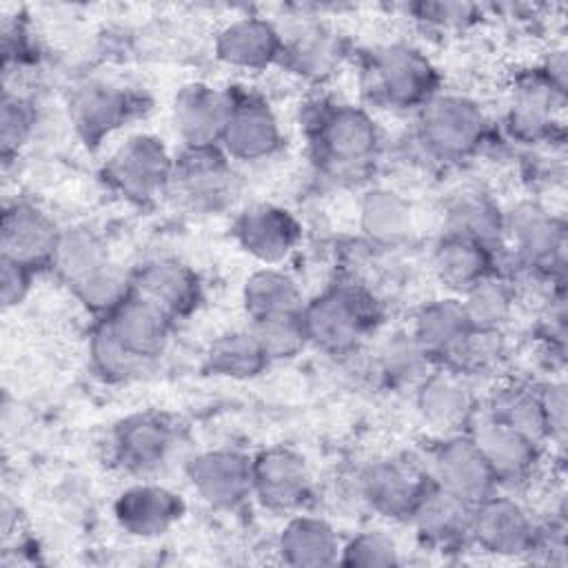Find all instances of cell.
Wrapping results in <instances>:
<instances>
[{"mask_svg": "<svg viewBox=\"0 0 568 568\" xmlns=\"http://www.w3.org/2000/svg\"><path fill=\"white\" fill-rule=\"evenodd\" d=\"M466 433L481 450L497 488L521 486L535 475L541 459V444L488 415L481 402Z\"/></svg>", "mask_w": 568, "mask_h": 568, "instance_id": "9c48e42d", "label": "cell"}, {"mask_svg": "<svg viewBox=\"0 0 568 568\" xmlns=\"http://www.w3.org/2000/svg\"><path fill=\"white\" fill-rule=\"evenodd\" d=\"M444 233L497 246L504 240V213L484 191L457 193L444 213Z\"/></svg>", "mask_w": 568, "mask_h": 568, "instance_id": "d6a6232c", "label": "cell"}, {"mask_svg": "<svg viewBox=\"0 0 568 568\" xmlns=\"http://www.w3.org/2000/svg\"><path fill=\"white\" fill-rule=\"evenodd\" d=\"M89 359L95 375H100L104 382H126L146 368V364L135 359L113 339V335L100 320L93 326L89 339Z\"/></svg>", "mask_w": 568, "mask_h": 568, "instance_id": "60d3db41", "label": "cell"}, {"mask_svg": "<svg viewBox=\"0 0 568 568\" xmlns=\"http://www.w3.org/2000/svg\"><path fill=\"white\" fill-rule=\"evenodd\" d=\"M337 564L355 568H386L399 566L402 557L390 535H386L384 530H362L346 544H342Z\"/></svg>", "mask_w": 568, "mask_h": 568, "instance_id": "7bdbcfd3", "label": "cell"}, {"mask_svg": "<svg viewBox=\"0 0 568 568\" xmlns=\"http://www.w3.org/2000/svg\"><path fill=\"white\" fill-rule=\"evenodd\" d=\"M410 11L428 24L437 27H466L470 24L479 9L475 4H462V2H419L413 4Z\"/></svg>", "mask_w": 568, "mask_h": 568, "instance_id": "f6af8a7d", "label": "cell"}, {"mask_svg": "<svg viewBox=\"0 0 568 568\" xmlns=\"http://www.w3.org/2000/svg\"><path fill=\"white\" fill-rule=\"evenodd\" d=\"M271 364L253 331H233L215 337L204 355V371L217 377L251 379Z\"/></svg>", "mask_w": 568, "mask_h": 568, "instance_id": "e575fe53", "label": "cell"}, {"mask_svg": "<svg viewBox=\"0 0 568 568\" xmlns=\"http://www.w3.org/2000/svg\"><path fill=\"white\" fill-rule=\"evenodd\" d=\"M382 304L359 282H339L304 302L302 322L308 344L328 355H351L377 328Z\"/></svg>", "mask_w": 568, "mask_h": 568, "instance_id": "7a4b0ae2", "label": "cell"}, {"mask_svg": "<svg viewBox=\"0 0 568 568\" xmlns=\"http://www.w3.org/2000/svg\"><path fill=\"white\" fill-rule=\"evenodd\" d=\"M62 229L36 204L13 202L2 211L0 248L2 260L16 262L29 271L51 268Z\"/></svg>", "mask_w": 568, "mask_h": 568, "instance_id": "2e32d148", "label": "cell"}, {"mask_svg": "<svg viewBox=\"0 0 568 568\" xmlns=\"http://www.w3.org/2000/svg\"><path fill=\"white\" fill-rule=\"evenodd\" d=\"M133 291L162 306L173 320L189 317L202 302L200 275L175 257H153L131 271Z\"/></svg>", "mask_w": 568, "mask_h": 568, "instance_id": "603a6c76", "label": "cell"}, {"mask_svg": "<svg viewBox=\"0 0 568 568\" xmlns=\"http://www.w3.org/2000/svg\"><path fill=\"white\" fill-rule=\"evenodd\" d=\"M415 404L422 419L446 437L466 433L479 408V397L475 395L468 377L444 366H435L417 384Z\"/></svg>", "mask_w": 568, "mask_h": 568, "instance_id": "ac0fdd59", "label": "cell"}, {"mask_svg": "<svg viewBox=\"0 0 568 568\" xmlns=\"http://www.w3.org/2000/svg\"><path fill=\"white\" fill-rule=\"evenodd\" d=\"M344 55V42L333 29L324 24H304L295 36L284 38L280 64L306 80L320 82L335 73Z\"/></svg>", "mask_w": 568, "mask_h": 568, "instance_id": "f1b7e54d", "label": "cell"}, {"mask_svg": "<svg viewBox=\"0 0 568 568\" xmlns=\"http://www.w3.org/2000/svg\"><path fill=\"white\" fill-rule=\"evenodd\" d=\"M313 493L308 466L291 448L273 446L253 457V497L271 513H300Z\"/></svg>", "mask_w": 568, "mask_h": 568, "instance_id": "5bb4252c", "label": "cell"}, {"mask_svg": "<svg viewBox=\"0 0 568 568\" xmlns=\"http://www.w3.org/2000/svg\"><path fill=\"white\" fill-rule=\"evenodd\" d=\"M282 142L284 135L268 102L255 93L231 89V111L220 142L229 160L260 162L275 155Z\"/></svg>", "mask_w": 568, "mask_h": 568, "instance_id": "8fae6325", "label": "cell"}, {"mask_svg": "<svg viewBox=\"0 0 568 568\" xmlns=\"http://www.w3.org/2000/svg\"><path fill=\"white\" fill-rule=\"evenodd\" d=\"M408 331L433 359V364L439 366L470 331V324L459 297H442L419 306Z\"/></svg>", "mask_w": 568, "mask_h": 568, "instance_id": "f546056e", "label": "cell"}, {"mask_svg": "<svg viewBox=\"0 0 568 568\" xmlns=\"http://www.w3.org/2000/svg\"><path fill=\"white\" fill-rule=\"evenodd\" d=\"M484 410L495 419L504 422L506 426L524 433L526 437L535 439L537 444H546L548 439V424L539 397V386L530 384H506L497 388L488 402H481Z\"/></svg>", "mask_w": 568, "mask_h": 568, "instance_id": "836d02e7", "label": "cell"}, {"mask_svg": "<svg viewBox=\"0 0 568 568\" xmlns=\"http://www.w3.org/2000/svg\"><path fill=\"white\" fill-rule=\"evenodd\" d=\"M242 302L251 324L282 315H297L304 308V295L297 282L275 266H264L246 277Z\"/></svg>", "mask_w": 568, "mask_h": 568, "instance_id": "1f68e13d", "label": "cell"}, {"mask_svg": "<svg viewBox=\"0 0 568 568\" xmlns=\"http://www.w3.org/2000/svg\"><path fill=\"white\" fill-rule=\"evenodd\" d=\"M33 124H36V113L31 104L24 98L4 91L2 118H0V146H2L4 162H9L27 144V140L31 138Z\"/></svg>", "mask_w": 568, "mask_h": 568, "instance_id": "ee69618b", "label": "cell"}, {"mask_svg": "<svg viewBox=\"0 0 568 568\" xmlns=\"http://www.w3.org/2000/svg\"><path fill=\"white\" fill-rule=\"evenodd\" d=\"M541 526L515 497L493 493L473 506L470 546L497 557H521L535 552Z\"/></svg>", "mask_w": 568, "mask_h": 568, "instance_id": "52a82bcc", "label": "cell"}, {"mask_svg": "<svg viewBox=\"0 0 568 568\" xmlns=\"http://www.w3.org/2000/svg\"><path fill=\"white\" fill-rule=\"evenodd\" d=\"M566 91L555 87L546 71L532 69L517 78L506 111V131L524 144L546 142L559 131L557 111L564 104Z\"/></svg>", "mask_w": 568, "mask_h": 568, "instance_id": "4fadbf2b", "label": "cell"}, {"mask_svg": "<svg viewBox=\"0 0 568 568\" xmlns=\"http://www.w3.org/2000/svg\"><path fill=\"white\" fill-rule=\"evenodd\" d=\"M430 262L435 277L455 295H462L479 280L497 273L493 246L450 233L437 240Z\"/></svg>", "mask_w": 568, "mask_h": 568, "instance_id": "4316f807", "label": "cell"}, {"mask_svg": "<svg viewBox=\"0 0 568 568\" xmlns=\"http://www.w3.org/2000/svg\"><path fill=\"white\" fill-rule=\"evenodd\" d=\"M109 262L111 257L102 237L87 226H73L60 233L51 268L69 288H73Z\"/></svg>", "mask_w": 568, "mask_h": 568, "instance_id": "d590c367", "label": "cell"}, {"mask_svg": "<svg viewBox=\"0 0 568 568\" xmlns=\"http://www.w3.org/2000/svg\"><path fill=\"white\" fill-rule=\"evenodd\" d=\"M71 293L80 300L84 308H89L93 315H98V320H102L133 293V277L118 264L109 262L93 275L75 284Z\"/></svg>", "mask_w": 568, "mask_h": 568, "instance_id": "ab89813d", "label": "cell"}, {"mask_svg": "<svg viewBox=\"0 0 568 568\" xmlns=\"http://www.w3.org/2000/svg\"><path fill=\"white\" fill-rule=\"evenodd\" d=\"M233 237L248 255L273 266L295 251L302 240V226L291 211L255 202L235 217Z\"/></svg>", "mask_w": 568, "mask_h": 568, "instance_id": "ffe728a7", "label": "cell"}, {"mask_svg": "<svg viewBox=\"0 0 568 568\" xmlns=\"http://www.w3.org/2000/svg\"><path fill=\"white\" fill-rule=\"evenodd\" d=\"M69 109L78 133L89 144H98L129 122L140 111V102L135 93L126 89L104 82H89L73 93Z\"/></svg>", "mask_w": 568, "mask_h": 568, "instance_id": "d4e9b609", "label": "cell"}, {"mask_svg": "<svg viewBox=\"0 0 568 568\" xmlns=\"http://www.w3.org/2000/svg\"><path fill=\"white\" fill-rule=\"evenodd\" d=\"M178 444L175 424L162 413H133L120 419L111 433L109 448L113 462L129 473L158 470Z\"/></svg>", "mask_w": 568, "mask_h": 568, "instance_id": "9a60e30c", "label": "cell"}, {"mask_svg": "<svg viewBox=\"0 0 568 568\" xmlns=\"http://www.w3.org/2000/svg\"><path fill=\"white\" fill-rule=\"evenodd\" d=\"M193 490L217 510H235L253 497V457L235 448H213L186 464Z\"/></svg>", "mask_w": 568, "mask_h": 568, "instance_id": "7c38bea8", "label": "cell"}, {"mask_svg": "<svg viewBox=\"0 0 568 568\" xmlns=\"http://www.w3.org/2000/svg\"><path fill=\"white\" fill-rule=\"evenodd\" d=\"M175 158L155 135L140 133L122 142L104 162L102 178L124 200L149 204L173 182Z\"/></svg>", "mask_w": 568, "mask_h": 568, "instance_id": "5b68a950", "label": "cell"}, {"mask_svg": "<svg viewBox=\"0 0 568 568\" xmlns=\"http://www.w3.org/2000/svg\"><path fill=\"white\" fill-rule=\"evenodd\" d=\"M277 552L288 566H335L339 561L342 539L326 519L313 515H293L277 537Z\"/></svg>", "mask_w": 568, "mask_h": 568, "instance_id": "83f0119b", "label": "cell"}, {"mask_svg": "<svg viewBox=\"0 0 568 568\" xmlns=\"http://www.w3.org/2000/svg\"><path fill=\"white\" fill-rule=\"evenodd\" d=\"M504 237L515 262L537 277L564 282L566 224L537 204H519L504 213Z\"/></svg>", "mask_w": 568, "mask_h": 568, "instance_id": "8992f818", "label": "cell"}, {"mask_svg": "<svg viewBox=\"0 0 568 568\" xmlns=\"http://www.w3.org/2000/svg\"><path fill=\"white\" fill-rule=\"evenodd\" d=\"M539 397L548 424V439L557 446L566 442V386L561 382H548L539 386Z\"/></svg>", "mask_w": 568, "mask_h": 568, "instance_id": "bcb514c9", "label": "cell"}, {"mask_svg": "<svg viewBox=\"0 0 568 568\" xmlns=\"http://www.w3.org/2000/svg\"><path fill=\"white\" fill-rule=\"evenodd\" d=\"M359 231L377 248H395L413 233V209L395 191L373 189L359 202Z\"/></svg>", "mask_w": 568, "mask_h": 568, "instance_id": "4dcf8cb0", "label": "cell"}, {"mask_svg": "<svg viewBox=\"0 0 568 568\" xmlns=\"http://www.w3.org/2000/svg\"><path fill=\"white\" fill-rule=\"evenodd\" d=\"M470 504L430 484L410 513L408 524L424 546L439 552H455L470 546Z\"/></svg>", "mask_w": 568, "mask_h": 568, "instance_id": "7402d4cb", "label": "cell"}, {"mask_svg": "<svg viewBox=\"0 0 568 568\" xmlns=\"http://www.w3.org/2000/svg\"><path fill=\"white\" fill-rule=\"evenodd\" d=\"M415 135L426 155L442 162H462L486 142L488 118L473 98L439 91L417 109Z\"/></svg>", "mask_w": 568, "mask_h": 568, "instance_id": "277c9868", "label": "cell"}, {"mask_svg": "<svg viewBox=\"0 0 568 568\" xmlns=\"http://www.w3.org/2000/svg\"><path fill=\"white\" fill-rule=\"evenodd\" d=\"M251 331L271 362L295 357L308 344L302 313L253 322Z\"/></svg>", "mask_w": 568, "mask_h": 568, "instance_id": "b9f144b4", "label": "cell"}, {"mask_svg": "<svg viewBox=\"0 0 568 568\" xmlns=\"http://www.w3.org/2000/svg\"><path fill=\"white\" fill-rule=\"evenodd\" d=\"M359 87L375 106L417 111L439 93V73L422 51L406 44H386L362 55Z\"/></svg>", "mask_w": 568, "mask_h": 568, "instance_id": "3957f363", "label": "cell"}, {"mask_svg": "<svg viewBox=\"0 0 568 568\" xmlns=\"http://www.w3.org/2000/svg\"><path fill=\"white\" fill-rule=\"evenodd\" d=\"M506 359V339L501 331L473 328L462 337V342L450 351V355L439 364L455 371L468 379L495 373Z\"/></svg>", "mask_w": 568, "mask_h": 568, "instance_id": "f35d334b", "label": "cell"}, {"mask_svg": "<svg viewBox=\"0 0 568 568\" xmlns=\"http://www.w3.org/2000/svg\"><path fill=\"white\" fill-rule=\"evenodd\" d=\"M424 468L437 488L470 506L497 490V481L468 433L442 437L430 450Z\"/></svg>", "mask_w": 568, "mask_h": 568, "instance_id": "30bf717a", "label": "cell"}, {"mask_svg": "<svg viewBox=\"0 0 568 568\" xmlns=\"http://www.w3.org/2000/svg\"><path fill=\"white\" fill-rule=\"evenodd\" d=\"M515 284L506 275L493 273L464 291L459 302L473 328L501 331L515 311Z\"/></svg>", "mask_w": 568, "mask_h": 568, "instance_id": "8d00e7d4", "label": "cell"}, {"mask_svg": "<svg viewBox=\"0 0 568 568\" xmlns=\"http://www.w3.org/2000/svg\"><path fill=\"white\" fill-rule=\"evenodd\" d=\"M359 497L386 519L408 521L417 501L430 488L426 468L404 457H379L357 473Z\"/></svg>", "mask_w": 568, "mask_h": 568, "instance_id": "ba28073f", "label": "cell"}, {"mask_svg": "<svg viewBox=\"0 0 568 568\" xmlns=\"http://www.w3.org/2000/svg\"><path fill=\"white\" fill-rule=\"evenodd\" d=\"M282 49V31L262 18H237L215 38L217 60L244 71H262L280 62Z\"/></svg>", "mask_w": 568, "mask_h": 568, "instance_id": "484cf974", "label": "cell"}, {"mask_svg": "<svg viewBox=\"0 0 568 568\" xmlns=\"http://www.w3.org/2000/svg\"><path fill=\"white\" fill-rule=\"evenodd\" d=\"M0 264H2V280H0V295H2V304L9 308V306H18L27 293H29V286H31V277H33V271L16 264V262H9V260H2L0 257Z\"/></svg>", "mask_w": 568, "mask_h": 568, "instance_id": "7dc6e473", "label": "cell"}, {"mask_svg": "<svg viewBox=\"0 0 568 568\" xmlns=\"http://www.w3.org/2000/svg\"><path fill=\"white\" fill-rule=\"evenodd\" d=\"M377 373L395 386L404 384H419L426 373L435 368L433 359L419 346L410 331H395L388 335L377 348Z\"/></svg>", "mask_w": 568, "mask_h": 568, "instance_id": "74e56055", "label": "cell"}, {"mask_svg": "<svg viewBox=\"0 0 568 568\" xmlns=\"http://www.w3.org/2000/svg\"><path fill=\"white\" fill-rule=\"evenodd\" d=\"M100 322L126 353L149 366L164 351L175 320L162 306L133 291Z\"/></svg>", "mask_w": 568, "mask_h": 568, "instance_id": "d6986e66", "label": "cell"}, {"mask_svg": "<svg viewBox=\"0 0 568 568\" xmlns=\"http://www.w3.org/2000/svg\"><path fill=\"white\" fill-rule=\"evenodd\" d=\"M180 195L200 211L224 209L237 189L229 155L220 146L182 149L175 158L173 182Z\"/></svg>", "mask_w": 568, "mask_h": 568, "instance_id": "e0dca14e", "label": "cell"}, {"mask_svg": "<svg viewBox=\"0 0 568 568\" xmlns=\"http://www.w3.org/2000/svg\"><path fill=\"white\" fill-rule=\"evenodd\" d=\"M186 513L184 499L160 484H135L113 504L118 526L133 537L151 539L169 532Z\"/></svg>", "mask_w": 568, "mask_h": 568, "instance_id": "cb8c5ba5", "label": "cell"}, {"mask_svg": "<svg viewBox=\"0 0 568 568\" xmlns=\"http://www.w3.org/2000/svg\"><path fill=\"white\" fill-rule=\"evenodd\" d=\"M231 111V91H220L204 82L180 89L173 102V124L184 149L220 146Z\"/></svg>", "mask_w": 568, "mask_h": 568, "instance_id": "44dd1931", "label": "cell"}, {"mask_svg": "<svg viewBox=\"0 0 568 568\" xmlns=\"http://www.w3.org/2000/svg\"><path fill=\"white\" fill-rule=\"evenodd\" d=\"M304 122L313 160L324 173L337 180H355L373 169L382 133L366 109L348 102L317 100Z\"/></svg>", "mask_w": 568, "mask_h": 568, "instance_id": "6da1fadb", "label": "cell"}]
</instances>
